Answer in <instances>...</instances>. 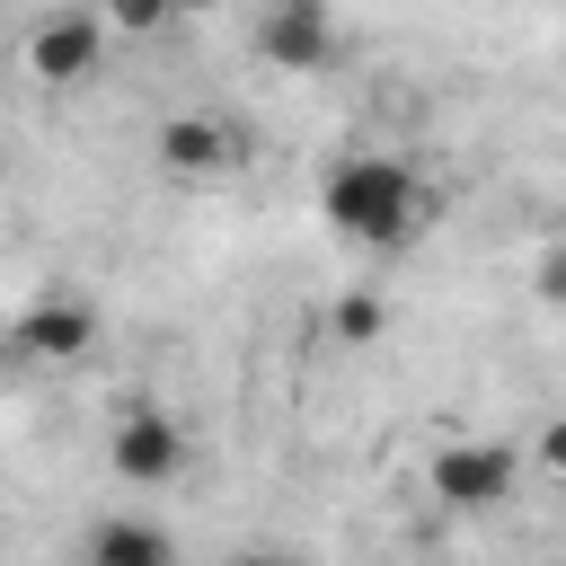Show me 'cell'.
<instances>
[{"label": "cell", "instance_id": "6da1fadb", "mask_svg": "<svg viewBox=\"0 0 566 566\" xmlns=\"http://www.w3.org/2000/svg\"><path fill=\"white\" fill-rule=\"evenodd\" d=\"M318 212L354 248H407L433 221V186L407 159H389V150H345L327 168V186H318Z\"/></svg>", "mask_w": 566, "mask_h": 566}, {"label": "cell", "instance_id": "7a4b0ae2", "mask_svg": "<svg viewBox=\"0 0 566 566\" xmlns=\"http://www.w3.org/2000/svg\"><path fill=\"white\" fill-rule=\"evenodd\" d=\"M513 486H522V460H513L504 433H451V442H433V460H424V495H433L442 513H495Z\"/></svg>", "mask_w": 566, "mask_h": 566}, {"label": "cell", "instance_id": "3957f363", "mask_svg": "<svg viewBox=\"0 0 566 566\" xmlns=\"http://www.w3.org/2000/svg\"><path fill=\"white\" fill-rule=\"evenodd\" d=\"M27 71L44 88H88L106 71V18L97 9H44L27 27Z\"/></svg>", "mask_w": 566, "mask_h": 566}, {"label": "cell", "instance_id": "277c9868", "mask_svg": "<svg viewBox=\"0 0 566 566\" xmlns=\"http://www.w3.org/2000/svg\"><path fill=\"white\" fill-rule=\"evenodd\" d=\"M9 354L18 363H88L97 354V301H80V292H35L18 318H9Z\"/></svg>", "mask_w": 566, "mask_h": 566}, {"label": "cell", "instance_id": "5b68a950", "mask_svg": "<svg viewBox=\"0 0 566 566\" xmlns=\"http://www.w3.org/2000/svg\"><path fill=\"white\" fill-rule=\"evenodd\" d=\"M106 469L124 478V486H168L177 469H186V424L168 416V407H124L115 416V433H106Z\"/></svg>", "mask_w": 566, "mask_h": 566}, {"label": "cell", "instance_id": "8992f818", "mask_svg": "<svg viewBox=\"0 0 566 566\" xmlns=\"http://www.w3.org/2000/svg\"><path fill=\"white\" fill-rule=\"evenodd\" d=\"M159 168L168 177H195V186H212V177H230L239 159H248V133L230 124V115H212V106H186V115H168L159 124Z\"/></svg>", "mask_w": 566, "mask_h": 566}, {"label": "cell", "instance_id": "52a82bcc", "mask_svg": "<svg viewBox=\"0 0 566 566\" xmlns=\"http://www.w3.org/2000/svg\"><path fill=\"white\" fill-rule=\"evenodd\" d=\"M256 53H265L274 71H327V53H336V27H327V9H318V0H283V9H265V27H256Z\"/></svg>", "mask_w": 566, "mask_h": 566}, {"label": "cell", "instance_id": "ba28073f", "mask_svg": "<svg viewBox=\"0 0 566 566\" xmlns=\"http://www.w3.org/2000/svg\"><path fill=\"white\" fill-rule=\"evenodd\" d=\"M80 566H177V531L150 513H106V522H88Z\"/></svg>", "mask_w": 566, "mask_h": 566}, {"label": "cell", "instance_id": "9c48e42d", "mask_svg": "<svg viewBox=\"0 0 566 566\" xmlns=\"http://www.w3.org/2000/svg\"><path fill=\"white\" fill-rule=\"evenodd\" d=\"M327 327H336V345H380V327H389V301H380V292H336Z\"/></svg>", "mask_w": 566, "mask_h": 566}, {"label": "cell", "instance_id": "30bf717a", "mask_svg": "<svg viewBox=\"0 0 566 566\" xmlns=\"http://www.w3.org/2000/svg\"><path fill=\"white\" fill-rule=\"evenodd\" d=\"M97 18L124 27V35H159V27L177 18V0H97Z\"/></svg>", "mask_w": 566, "mask_h": 566}, {"label": "cell", "instance_id": "8fae6325", "mask_svg": "<svg viewBox=\"0 0 566 566\" xmlns=\"http://www.w3.org/2000/svg\"><path fill=\"white\" fill-rule=\"evenodd\" d=\"M221 566H301V557H283V548H230Z\"/></svg>", "mask_w": 566, "mask_h": 566}, {"label": "cell", "instance_id": "7c38bea8", "mask_svg": "<svg viewBox=\"0 0 566 566\" xmlns=\"http://www.w3.org/2000/svg\"><path fill=\"white\" fill-rule=\"evenodd\" d=\"M195 9H212V0H177V18H195Z\"/></svg>", "mask_w": 566, "mask_h": 566}, {"label": "cell", "instance_id": "4fadbf2b", "mask_svg": "<svg viewBox=\"0 0 566 566\" xmlns=\"http://www.w3.org/2000/svg\"><path fill=\"white\" fill-rule=\"evenodd\" d=\"M265 9H283V0H265Z\"/></svg>", "mask_w": 566, "mask_h": 566}]
</instances>
